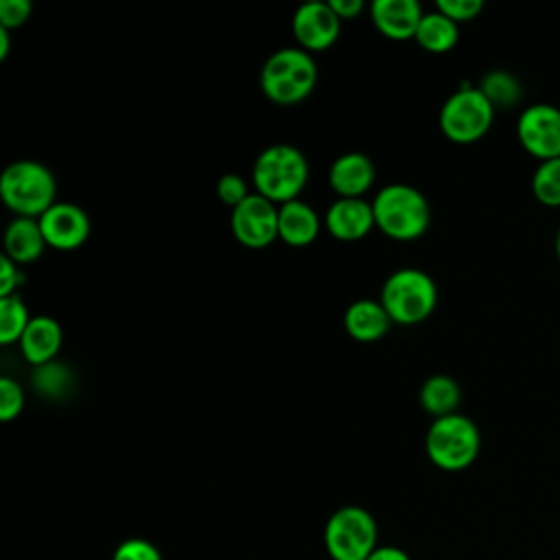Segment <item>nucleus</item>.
Segmentation results:
<instances>
[{"instance_id":"f257e3e1","label":"nucleus","mask_w":560,"mask_h":560,"mask_svg":"<svg viewBox=\"0 0 560 560\" xmlns=\"http://www.w3.org/2000/svg\"><path fill=\"white\" fill-rule=\"evenodd\" d=\"M308 162L304 153L287 142L262 149L252 166V182L258 195L273 203H287L300 199L298 195L306 186Z\"/></svg>"},{"instance_id":"f03ea898","label":"nucleus","mask_w":560,"mask_h":560,"mask_svg":"<svg viewBox=\"0 0 560 560\" xmlns=\"http://www.w3.org/2000/svg\"><path fill=\"white\" fill-rule=\"evenodd\" d=\"M376 228L396 241H413L422 236L431 223V208L427 197L409 184H387L374 199Z\"/></svg>"},{"instance_id":"7ed1b4c3","label":"nucleus","mask_w":560,"mask_h":560,"mask_svg":"<svg viewBox=\"0 0 560 560\" xmlns=\"http://www.w3.org/2000/svg\"><path fill=\"white\" fill-rule=\"evenodd\" d=\"M317 83V63L311 52L300 46L273 50L260 70L262 94L278 105H295L304 101Z\"/></svg>"},{"instance_id":"20e7f679","label":"nucleus","mask_w":560,"mask_h":560,"mask_svg":"<svg viewBox=\"0 0 560 560\" xmlns=\"http://www.w3.org/2000/svg\"><path fill=\"white\" fill-rule=\"evenodd\" d=\"M0 197L15 217L39 219L57 203V179L42 162L18 160L0 175Z\"/></svg>"},{"instance_id":"39448f33","label":"nucleus","mask_w":560,"mask_h":560,"mask_svg":"<svg viewBox=\"0 0 560 560\" xmlns=\"http://www.w3.org/2000/svg\"><path fill=\"white\" fill-rule=\"evenodd\" d=\"M378 300L392 322L413 326L435 311L438 287L427 271L402 267L385 278Z\"/></svg>"},{"instance_id":"423d86ee","label":"nucleus","mask_w":560,"mask_h":560,"mask_svg":"<svg viewBox=\"0 0 560 560\" xmlns=\"http://www.w3.org/2000/svg\"><path fill=\"white\" fill-rule=\"evenodd\" d=\"M481 438L477 424L462 413L435 418L424 435L429 459L442 470H464L479 455Z\"/></svg>"},{"instance_id":"0eeeda50","label":"nucleus","mask_w":560,"mask_h":560,"mask_svg":"<svg viewBox=\"0 0 560 560\" xmlns=\"http://www.w3.org/2000/svg\"><path fill=\"white\" fill-rule=\"evenodd\" d=\"M374 516L361 505L335 510L324 525V547L332 560H368L378 547Z\"/></svg>"},{"instance_id":"6e6552de","label":"nucleus","mask_w":560,"mask_h":560,"mask_svg":"<svg viewBox=\"0 0 560 560\" xmlns=\"http://www.w3.org/2000/svg\"><path fill=\"white\" fill-rule=\"evenodd\" d=\"M494 118L492 103L479 88L453 92L440 109V129L455 144H470L486 136Z\"/></svg>"},{"instance_id":"1a4fd4ad","label":"nucleus","mask_w":560,"mask_h":560,"mask_svg":"<svg viewBox=\"0 0 560 560\" xmlns=\"http://www.w3.org/2000/svg\"><path fill=\"white\" fill-rule=\"evenodd\" d=\"M230 228L241 245L262 249L278 238V208L267 197L252 192L245 201L232 208Z\"/></svg>"},{"instance_id":"9d476101","label":"nucleus","mask_w":560,"mask_h":560,"mask_svg":"<svg viewBox=\"0 0 560 560\" xmlns=\"http://www.w3.org/2000/svg\"><path fill=\"white\" fill-rule=\"evenodd\" d=\"M516 133L523 149L529 155L538 158L540 162L560 158V109L558 107L547 103L527 107L516 122Z\"/></svg>"},{"instance_id":"9b49d317","label":"nucleus","mask_w":560,"mask_h":560,"mask_svg":"<svg viewBox=\"0 0 560 560\" xmlns=\"http://www.w3.org/2000/svg\"><path fill=\"white\" fill-rule=\"evenodd\" d=\"M341 31V20L330 9L328 2L311 0L295 9L291 18V33L300 48L306 52H317L330 48Z\"/></svg>"},{"instance_id":"f8f14e48","label":"nucleus","mask_w":560,"mask_h":560,"mask_svg":"<svg viewBox=\"0 0 560 560\" xmlns=\"http://www.w3.org/2000/svg\"><path fill=\"white\" fill-rule=\"evenodd\" d=\"M42 234L46 238V245L70 252L81 247L90 236V217L88 212L70 201H57L52 203L39 219Z\"/></svg>"},{"instance_id":"ddd939ff","label":"nucleus","mask_w":560,"mask_h":560,"mask_svg":"<svg viewBox=\"0 0 560 560\" xmlns=\"http://www.w3.org/2000/svg\"><path fill=\"white\" fill-rule=\"evenodd\" d=\"M324 228L339 241H359L370 234L374 223L372 201L363 197H337L324 214Z\"/></svg>"},{"instance_id":"4468645a","label":"nucleus","mask_w":560,"mask_h":560,"mask_svg":"<svg viewBox=\"0 0 560 560\" xmlns=\"http://www.w3.org/2000/svg\"><path fill=\"white\" fill-rule=\"evenodd\" d=\"M370 15L383 37L405 42L416 37L424 11L418 0H374Z\"/></svg>"},{"instance_id":"2eb2a0df","label":"nucleus","mask_w":560,"mask_h":560,"mask_svg":"<svg viewBox=\"0 0 560 560\" xmlns=\"http://www.w3.org/2000/svg\"><path fill=\"white\" fill-rule=\"evenodd\" d=\"M374 177V162L361 151L341 153L328 168V184L337 197H363L372 188Z\"/></svg>"},{"instance_id":"dca6fc26","label":"nucleus","mask_w":560,"mask_h":560,"mask_svg":"<svg viewBox=\"0 0 560 560\" xmlns=\"http://www.w3.org/2000/svg\"><path fill=\"white\" fill-rule=\"evenodd\" d=\"M63 341V332L57 319H52L50 315H35L31 317L20 343L22 357L33 365H44L55 361L59 348Z\"/></svg>"},{"instance_id":"f3484780","label":"nucleus","mask_w":560,"mask_h":560,"mask_svg":"<svg viewBox=\"0 0 560 560\" xmlns=\"http://www.w3.org/2000/svg\"><path fill=\"white\" fill-rule=\"evenodd\" d=\"M322 221L313 206L302 199L287 201L278 208V238L291 247H306L319 234Z\"/></svg>"},{"instance_id":"a211bd4d","label":"nucleus","mask_w":560,"mask_h":560,"mask_svg":"<svg viewBox=\"0 0 560 560\" xmlns=\"http://www.w3.org/2000/svg\"><path fill=\"white\" fill-rule=\"evenodd\" d=\"M389 315L385 311V306L381 304V300H354L346 313H343V328L346 332L363 343L370 341H378L381 337H385V332L389 330Z\"/></svg>"},{"instance_id":"6ab92c4d","label":"nucleus","mask_w":560,"mask_h":560,"mask_svg":"<svg viewBox=\"0 0 560 560\" xmlns=\"http://www.w3.org/2000/svg\"><path fill=\"white\" fill-rule=\"evenodd\" d=\"M46 238L39 221L31 217H15L4 230V256L18 265H28L42 256Z\"/></svg>"},{"instance_id":"aec40b11","label":"nucleus","mask_w":560,"mask_h":560,"mask_svg":"<svg viewBox=\"0 0 560 560\" xmlns=\"http://www.w3.org/2000/svg\"><path fill=\"white\" fill-rule=\"evenodd\" d=\"M418 398L427 413L442 418V416L457 413L455 409L462 400V392H459V385L455 378H451L446 374H433L420 385Z\"/></svg>"},{"instance_id":"412c9836","label":"nucleus","mask_w":560,"mask_h":560,"mask_svg":"<svg viewBox=\"0 0 560 560\" xmlns=\"http://www.w3.org/2000/svg\"><path fill=\"white\" fill-rule=\"evenodd\" d=\"M413 39L429 52H448L459 39V28L451 18L435 9L422 15Z\"/></svg>"},{"instance_id":"4be33fe9","label":"nucleus","mask_w":560,"mask_h":560,"mask_svg":"<svg viewBox=\"0 0 560 560\" xmlns=\"http://www.w3.org/2000/svg\"><path fill=\"white\" fill-rule=\"evenodd\" d=\"M28 322H31L28 308L18 293L9 298H0V343L2 346L20 341Z\"/></svg>"},{"instance_id":"5701e85b","label":"nucleus","mask_w":560,"mask_h":560,"mask_svg":"<svg viewBox=\"0 0 560 560\" xmlns=\"http://www.w3.org/2000/svg\"><path fill=\"white\" fill-rule=\"evenodd\" d=\"M479 90L492 103V107H512L518 101V96H521L518 81L510 72H505V70L488 72L483 77Z\"/></svg>"},{"instance_id":"b1692460","label":"nucleus","mask_w":560,"mask_h":560,"mask_svg":"<svg viewBox=\"0 0 560 560\" xmlns=\"http://www.w3.org/2000/svg\"><path fill=\"white\" fill-rule=\"evenodd\" d=\"M33 385L37 387V392L42 396L59 398V396L68 394V389L72 385V372L68 370V365H63L59 361H50V363L37 365L33 370Z\"/></svg>"},{"instance_id":"393cba45","label":"nucleus","mask_w":560,"mask_h":560,"mask_svg":"<svg viewBox=\"0 0 560 560\" xmlns=\"http://www.w3.org/2000/svg\"><path fill=\"white\" fill-rule=\"evenodd\" d=\"M534 197L545 206H560V158L538 164L532 177Z\"/></svg>"},{"instance_id":"a878e982","label":"nucleus","mask_w":560,"mask_h":560,"mask_svg":"<svg viewBox=\"0 0 560 560\" xmlns=\"http://www.w3.org/2000/svg\"><path fill=\"white\" fill-rule=\"evenodd\" d=\"M24 409V389L11 376L0 378V420L11 422Z\"/></svg>"},{"instance_id":"bb28decb","label":"nucleus","mask_w":560,"mask_h":560,"mask_svg":"<svg viewBox=\"0 0 560 560\" xmlns=\"http://www.w3.org/2000/svg\"><path fill=\"white\" fill-rule=\"evenodd\" d=\"M217 195L219 199L230 206V208H236L241 201H245L252 192H249V186L247 182L238 175V173H225L219 177L217 182Z\"/></svg>"},{"instance_id":"cd10ccee","label":"nucleus","mask_w":560,"mask_h":560,"mask_svg":"<svg viewBox=\"0 0 560 560\" xmlns=\"http://www.w3.org/2000/svg\"><path fill=\"white\" fill-rule=\"evenodd\" d=\"M112 560H162V553L144 538H127L116 547Z\"/></svg>"},{"instance_id":"c85d7f7f","label":"nucleus","mask_w":560,"mask_h":560,"mask_svg":"<svg viewBox=\"0 0 560 560\" xmlns=\"http://www.w3.org/2000/svg\"><path fill=\"white\" fill-rule=\"evenodd\" d=\"M435 9L446 18H451L455 24H459L477 18L479 11L483 9V2L481 0H438Z\"/></svg>"},{"instance_id":"c756f323","label":"nucleus","mask_w":560,"mask_h":560,"mask_svg":"<svg viewBox=\"0 0 560 560\" xmlns=\"http://www.w3.org/2000/svg\"><path fill=\"white\" fill-rule=\"evenodd\" d=\"M33 4L28 0H2L0 2V26L2 28H18L31 18Z\"/></svg>"},{"instance_id":"7c9ffc66","label":"nucleus","mask_w":560,"mask_h":560,"mask_svg":"<svg viewBox=\"0 0 560 560\" xmlns=\"http://www.w3.org/2000/svg\"><path fill=\"white\" fill-rule=\"evenodd\" d=\"M22 280H24V273H22L20 265L2 254L0 256V298L15 295Z\"/></svg>"},{"instance_id":"2f4dec72","label":"nucleus","mask_w":560,"mask_h":560,"mask_svg":"<svg viewBox=\"0 0 560 560\" xmlns=\"http://www.w3.org/2000/svg\"><path fill=\"white\" fill-rule=\"evenodd\" d=\"M328 4L339 20H354L365 9L363 0H328Z\"/></svg>"},{"instance_id":"473e14b6","label":"nucleus","mask_w":560,"mask_h":560,"mask_svg":"<svg viewBox=\"0 0 560 560\" xmlns=\"http://www.w3.org/2000/svg\"><path fill=\"white\" fill-rule=\"evenodd\" d=\"M368 560H411L407 556V551H402L400 547H394V545H381L376 547Z\"/></svg>"},{"instance_id":"72a5a7b5","label":"nucleus","mask_w":560,"mask_h":560,"mask_svg":"<svg viewBox=\"0 0 560 560\" xmlns=\"http://www.w3.org/2000/svg\"><path fill=\"white\" fill-rule=\"evenodd\" d=\"M11 33H9V28H2L0 26V59H7V55H9V50H11Z\"/></svg>"},{"instance_id":"f704fd0d","label":"nucleus","mask_w":560,"mask_h":560,"mask_svg":"<svg viewBox=\"0 0 560 560\" xmlns=\"http://www.w3.org/2000/svg\"><path fill=\"white\" fill-rule=\"evenodd\" d=\"M556 254H558V260H560V230L556 234Z\"/></svg>"}]
</instances>
